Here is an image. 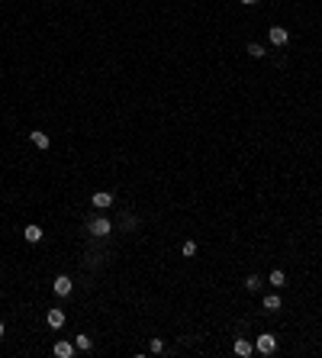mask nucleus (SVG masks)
Returning <instances> with one entry per match:
<instances>
[{
	"instance_id": "obj_3",
	"label": "nucleus",
	"mask_w": 322,
	"mask_h": 358,
	"mask_svg": "<svg viewBox=\"0 0 322 358\" xmlns=\"http://www.w3.org/2000/svg\"><path fill=\"white\" fill-rule=\"evenodd\" d=\"M90 233H94V236H110V233H113V223H110L107 216H97V220L90 223Z\"/></svg>"
},
{
	"instance_id": "obj_9",
	"label": "nucleus",
	"mask_w": 322,
	"mask_h": 358,
	"mask_svg": "<svg viewBox=\"0 0 322 358\" xmlns=\"http://www.w3.org/2000/svg\"><path fill=\"white\" fill-rule=\"evenodd\" d=\"M94 206H100V210H103V206H113V194H110V190L94 194Z\"/></svg>"
},
{
	"instance_id": "obj_11",
	"label": "nucleus",
	"mask_w": 322,
	"mask_h": 358,
	"mask_svg": "<svg viewBox=\"0 0 322 358\" xmlns=\"http://www.w3.org/2000/svg\"><path fill=\"white\" fill-rule=\"evenodd\" d=\"M264 310H268V313H277V310H280V297L268 294V297H264Z\"/></svg>"
},
{
	"instance_id": "obj_4",
	"label": "nucleus",
	"mask_w": 322,
	"mask_h": 358,
	"mask_svg": "<svg viewBox=\"0 0 322 358\" xmlns=\"http://www.w3.org/2000/svg\"><path fill=\"white\" fill-rule=\"evenodd\" d=\"M52 355H58V358H71V355H74V345H71V342H55V345H52Z\"/></svg>"
},
{
	"instance_id": "obj_20",
	"label": "nucleus",
	"mask_w": 322,
	"mask_h": 358,
	"mask_svg": "<svg viewBox=\"0 0 322 358\" xmlns=\"http://www.w3.org/2000/svg\"><path fill=\"white\" fill-rule=\"evenodd\" d=\"M0 339H3V323H0Z\"/></svg>"
},
{
	"instance_id": "obj_14",
	"label": "nucleus",
	"mask_w": 322,
	"mask_h": 358,
	"mask_svg": "<svg viewBox=\"0 0 322 358\" xmlns=\"http://www.w3.org/2000/svg\"><path fill=\"white\" fill-rule=\"evenodd\" d=\"M180 252H184V258H193V255H197V242H184V245H180Z\"/></svg>"
},
{
	"instance_id": "obj_15",
	"label": "nucleus",
	"mask_w": 322,
	"mask_h": 358,
	"mask_svg": "<svg viewBox=\"0 0 322 358\" xmlns=\"http://www.w3.org/2000/svg\"><path fill=\"white\" fill-rule=\"evenodd\" d=\"M245 287H248V290H261V274H248Z\"/></svg>"
},
{
	"instance_id": "obj_2",
	"label": "nucleus",
	"mask_w": 322,
	"mask_h": 358,
	"mask_svg": "<svg viewBox=\"0 0 322 358\" xmlns=\"http://www.w3.org/2000/svg\"><path fill=\"white\" fill-rule=\"evenodd\" d=\"M52 287H55V294H58V297H68V294H71V290H74V281L68 278V274H58Z\"/></svg>"
},
{
	"instance_id": "obj_12",
	"label": "nucleus",
	"mask_w": 322,
	"mask_h": 358,
	"mask_svg": "<svg viewBox=\"0 0 322 358\" xmlns=\"http://www.w3.org/2000/svg\"><path fill=\"white\" fill-rule=\"evenodd\" d=\"M74 349H78V352H90V349H94V342H90V336H84V332H80L78 339H74Z\"/></svg>"
},
{
	"instance_id": "obj_16",
	"label": "nucleus",
	"mask_w": 322,
	"mask_h": 358,
	"mask_svg": "<svg viewBox=\"0 0 322 358\" xmlns=\"http://www.w3.org/2000/svg\"><path fill=\"white\" fill-rule=\"evenodd\" d=\"M248 55H251V58H264V45L251 42V45H248Z\"/></svg>"
},
{
	"instance_id": "obj_1",
	"label": "nucleus",
	"mask_w": 322,
	"mask_h": 358,
	"mask_svg": "<svg viewBox=\"0 0 322 358\" xmlns=\"http://www.w3.org/2000/svg\"><path fill=\"white\" fill-rule=\"evenodd\" d=\"M274 349H277V339H274L271 332H264V336H258V339H255V352H261V355H271Z\"/></svg>"
},
{
	"instance_id": "obj_17",
	"label": "nucleus",
	"mask_w": 322,
	"mask_h": 358,
	"mask_svg": "<svg viewBox=\"0 0 322 358\" xmlns=\"http://www.w3.org/2000/svg\"><path fill=\"white\" fill-rule=\"evenodd\" d=\"M148 349H152V352H164V342H161V339H152V345H148Z\"/></svg>"
},
{
	"instance_id": "obj_18",
	"label": "nucleus",
	"mask_w": 322,
	"mask_h": 358,
	"mask_svg": "<svg viewBox=\"0 0 322 358\" xmlns=\"http://www.w3.org/2000/svg\"><path fill=\"white\" fill-rule=\"evenodd\" d=\"M135 223H139V220H132V216H123V229H132Z\"/></svg>"
},
{
	"instance_id": "obj_13",
	"label": "nucleus",
	"mask_w": 322,
	"mask_h": 358,
	"mask_svg": "<svg viewBox=\"0 0 322 358\" xmlns=\"http://www.w3.org/2000/svg\"><path fill=\"white\" fill-rule=\"evenodd\" d=\"M271 284H274V287H284L287 284V274H284V271H271Z\"/></svg>"
},
{
	"instance_id": "obj_8",
	"label": "nucleus",
	"mask_w": 322,
	"mask_h": 358,
	"mask_svg": "<svg viewBox=\"0 0 322 358\" xmlns=\"http://www.w3.org/2000/svg\"><path fill=\"white\" fill-rule=\"evenodd\" d=\"M29 139H32V145H36V149H48V136L42 133V129H32V133H29Z\"/></svg>"
},
{
	"instance_id": "obj_7",
	"label": "nucleus",
	"mask_w": 322,
	"mask_h": 358,
	"mask_svg": "<svg viewBox=\"0 0 322 358\" xmlns=\"http://www.w3.org/2000/svg\"><path fill=\"white\" fill-rule=\"evenodd\" d=\"M232 352L235 355H242V358H248L251 352H255V345H251L248 339H235V345H232Z\"/></svg>"
},
{
	"instance_id": "obj_10",
	"label": "nucleus",
	"mask_w": 322,
	"mask_h": 358,
	"mask_svg": "<svg viewBox=\"0 0 322 358\" xmlns=\"http://www.w3.org/2000/svg\"><path fill=\"white\" fill-rule=\"evenodd\" d=\"M48 326H52V329H62V326H64V313H62V310H48Z\"/></svg>"
},
{
	"instance_id": "obj_5",
	"label": "nucleus",
	"mask_w": 322,
	"mask_h": 358,
	"mask_svg": "<svg viewBox=\"0 0 322 358\" xmlns=\"http://www.w3.org/2000/svg\"><path fill=\"white\" fill-rule=\"evenodd\" d=\"M23 239H26V242H32V245H36V242H42V229H39L36 223H29L26 229H23Z\"/></svg>"
},
{
	"instance_id": "obj_19",
	"label": "nucleus",
	"mask_w": 322,
	"mask_h": 358,
	"mask_svg": "<svg viewBox=\"0 0 322 358\" xmlns=\"http://www.w3.org/2000/svg\"><path fill=\"white\" fill-rule=\"evenodd\" d=\"M242 3H245V7H255V3H258V0H242Z\"/></svg>"
},
{
	"instance_id": "obj_6",
	"label": "nucleus",
	"mask_w": 322,
	"mask_h": 358,
	"mask_svg": "<svg viewBox=\"0 0 322 358\" xmlns=\"http://www.w3.org/2000/svg\"><path fill=\"white\" fill-rule=\"evenodd\" d=\"M271 42H274V45H287V42H290V33H287L284 26H274V29H271Z\"/></svg>"
}]
</instances>
